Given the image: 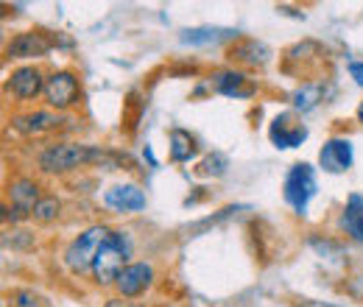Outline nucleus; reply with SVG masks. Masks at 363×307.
<instances>
[{"mask_svg":"<svg viewBox=\"0 0 363 307\" xmlns=\"http://www.w3.org/2000/svg\"><path fill=\"white\" fill-rule=\"evenodd\" d=\"M101 160H106V154L101 148L82 145V143H59V145H48L40 154V168L45 174H65V171L101 162Z\"/></svg>","mask_w":363,"mask_h":307,"instance_id":"nucleus-1","label":"nucleus"},{"mask_svg":"<svg viewBox=\"0 0 363 307\" xmlns=\"http://www.w3.org/2000/svg\"><path fill=\"white\" fill-rule=\"evenodd\" d=\"M109 238H112V232H109L106 226H92L87 232H82V235L67 246V252H65L67 268H70L73 274H84L87 268H92L98 252H101V246H104Z\"/></svg>","mask_w":363,"mask_h":307,"instance_id":"nucleus-2","label":"nucleus"},{"mask_svg":"<svg viewBox=\"0 0 363 307\" xmlns=\"http://www.w3.org/2000/svg\"><path fill=\"white\" fill-rule=\"evenodd\" d=\"M129 260V243L123 238V232H112V238L101 246L95 263H92V274L101 285H109V282H118L121 271L126 268Z\"/></svg>","mask_w":363,"mask_h":307,"instance_id":"nucleus-3","label":"nucleus"},{"mask_svg":"<svg viewBox=\"0 0 363 307\" xmlns=\"http://www.w3.org/2000/svg\"><path fill=\"white\" fill-rule=\"evenodd\" d=\"M285 201L296 210V213H305L308 210V201L316 196V171L308 165V162H299L294 165L288 176H285Z\"/></svg>","mask_w":363,"mask_h":307,"instance_id":"nucleus-4","label":"nucleus"},{"mask_svg":"<svg viewBox=\"0 0 363 307\" xmlns=\"http://www.w3.org/2000/svg\"><path fill=\"white\" fill-rule=\"evenodd\" d=\"M9 199H11V210H6V218L23 221L40 204V187L31 179H17L9 184Z\"/></svg>","mask_w":363,"mask_h":307,"instance_id":"nucleus-5","label":"nucleus"},{"mask_svg":"<svg viewBox=\"0 0 363 307\" xmlns=\"http://www.w3.org/2000/svg\"><path fill=\"white\" fill-rule=\"evenodd\" d=\"M45 98L53 109H67L79 101V79L70 70H59L45 82Z\"/></svg>","mask_w":363,"mask_h":307,"instance_id":"nucleus-6","label":"nucleus"},{"mask_svg":"<svg viewBox=\"0 0 363 307\" xmlns=\"http://www.w3.org/2000/svg\"><path fill=\"white\" fill-rule=\"evenodd\" d=\"M269 137H272V143L277 148H296V145L305 143L308 129H305V123H299V118L294 112H285V115L274 118Z\"/></svg>","mask_w":363,"mask_h":307,"instance_id":"nucleus-7","label":"nucleus"},{"mask_svg":"<svg viewBox=\"0 0 363 307\" xmlns=\"http://www.w3.org/2000/svg\"><path fill=\"white\" fill-rule=\"evenodd\" d=\"M318 162L324 171L330 174H344L350 165H352V143L344 140V137H333L321 145L318 151Z\"/></svg>","mask_w":363,"mask_h":307,"instance_id":"nucleus-8","label":"nucleus"},{"mask_svg":"<svg viewBox=\"0 0 363 307\" xmlns=\"http://www.w3.org/2000/svg\"><path fill=\"white\" fill-rule=\"evenodd\" d=\"M151 279H154V268L148 263H132L126 265L123 271H121V277H118V291H121V296H126V299H132V296H140L148 285H151Z\"/></svg>","mask_w":363,"mask_h":307,"instance_id":"nucleus-9","label":"nucleus"},{"mask_svg":"<svg viewBox=\"0 0 363 307\" xmlns=\"http://www.w3.org/2000/svg\"><path fill=\"white\" fill-rule=\"evenodd\" d=\"M9 89H11L14 98L31 101V98H37V95L45 89L43 73H40L37 67H17V70L9 76Z\"/></svg>","mask_w":363,"mask_h":307,"instance_id":"nucleus-10","label":"nucleus"},{"mask_svg":"<svg viewBox=\"0 0 363 307\" xmlns=\"http://www.w3.org/2000/svg\"><path fill=\"white\" fill-rule=\"evenodd\" d=\"M48 50H50V40H48L45 34H40V31L17 34L9 43V48H6V53L11 59H34V56H45Z\"/></svg>","mask_w":363,"mask_h":307,"instance_id":"nucleus-11","label":"nucleus"},{"mask_svg":"<svg viewBox=\"0 0 363 307\" xmlns=\"http://www.w3.org/2000/svg\"><path fill=\"white\" fill-rule=\"evenodd\" d=\"M104 201L118 213H137L145 207V193L135 184H118V187L106 190Z\"/></svg>","mask_w":363,"mask_h":307,"instance_id":"nucleus-12","label":"nucleus"},{"mask_svg":"<svg viewBox=\"0 0 363 307\" xmlns=\"http://www.w3.org/2000/svg\"><path fill=\"white\" fill-rule=\"evenodd\" d=\"M213 87L229 98H249L255 92V87L249 84V79L240 70H218L213 76Z\"/></svg>","mask_w":363,"mask_h":307,"instance_id":"nucleus-13","label":"nucleus"},{"mask_svg":"<svg viewBox=\"0 0 363 307\" xmlns=\"http://www.w3.org/2000/svg\"><path fill=\"white\" fill-rule=\"evenodd\" d=\"M11 126L20 134H43V132H48V129H56V126H59V118L50 115V112L14 115V118H11Z\"/></svg>","mask_w":363,"mask_h":307,"instance_id":"nucleus-14","label":"nucleus"},{"mask_svg":"<svg viewBox=\"0 0 363 307\" xmlns=\"http://www.w3.org/2000/svg\"><path fill=\"white\" fill-rule=\"evenodd\" d=\"M229 56L235 62H243V65H266L269 56H272V50L263 43H257V40H240V43L229 50Z\"/></svg>","mask_w":363,"mask_h":307,"instance_id":"nucleus-15","label":"nucleus"},{"mask_svg":"<svg viewBox=\"0 0 363 307\" xmlns=\"http://www.w3.org/2000/svg\"><path fill=\"white\" fill-rule=\"evenodd\" d=\"M238 31H229V28H193V31H182V43L184 45H216L232 40Z\"/></svg>","mask_w":363,"mask_h":307,"instance_id":"nucleus-16","label":"nucleus"},{"mask_svg":"<svg viewBox=\"0 0 363 307\" xmlns=\"http://www.w3.org/2000/svg\"><path fill=\"white\" fill-rule=\"evenodd\" d=\"M341 226H344L355 240H363V199L361 196H350L347 210H344V218H341Z\"/></svg>","mask_w":363,"mask_h":307,"instance_id":"nucleus-17","label":"nucleus"},{"mask_svg":"<svg viewBox=\"0 0 363 307\" xmlns=\"http://www.w3.org/2000/svg\"><path fill=\"white\" fill-rule=\"evenodd\" d=\"M196 154V140L184 129H171V160L174 162H187Z\"/></svg>","mask_w":363,"mask_h":307,"instance_id":"nucleus-18","label":"nucleus"},{"mask_svg":"<svg viewBox=\"0 0 363 307\" xmlns=\"http://www.w3.org/2000/svg\"><path fill=\"white\" fill-rule=\"evenodd\" d=\"M318 101H321V87H318V84H305V87L294 95V106L302 109V112L313 109Z\"/></svg>","mask_w":363,"mask_h":307,"instance_id":"nucleus-19","label":"nucleus"},{"mask_svg":"<svg viewBox=\"0 0 363 307\" xmlns=\"http://www.w3.org/2000/svg\"><path fill=\"white\" fill-rule=\"evenodd\" d=\"M9 307H48V302L34 291H14L9 296Z\"/></svg>","mask_w":363,"mask_h":307,"instance_id":"nucleus-20","label":"nucleus"},{"mask_svg":"<svg viewBox=\"0 0 363 307\" xmlns=\"http://www.w3.org/2000/svg\"><path fill=\"white\" fill-rule=\"evenodd\" d=\"M59 216V199L48 196V199H40V204L34 207V218L37 221H53Z\"/></svg>","mask_w":363,"mask_h":307,"instance_id":"nucleus-21","label":"nucleus"},{"mask_svg":"<svg viewBox=\"0 0 363 307\" xmlns=\"http://www.w3.org/2000/svg\"><path fill=\"white\" fill-rule=\"evenodd\" d=\"M227 171V157L224 154H210L204 162H201V168H199V174L204 176H221Z\"/></svg>","mask_w":363,"mask_h":307,"instance_id":"nucleus-22","label":"nucleus"},{"mask_svg":"<svg viewBox=\"0 0 363 307\" xmlns=\"http://www.w3.org/2000/svg\"><path fill=\"white\" fill-rule=\"evenodd\" d=\"M350 73H352V79L358 82V87H363V62H352V65H350Z\"/></svg>","mask_w":363,"mask_h":307,"instance_id":"nucleus-23","label":"nucleus"},{"mask_svg":"<svg viewBox=\"0 0 363 307\" xmlns=\"http://www.w3.org/2000/svg\"><path fill=\"white\" fill-rule=\"evenodd\" d=\"M106 307H143V305H135V302H123V299H109Z\"/></svg>","mask_w":363,"mask_h":307,"instance_id":"nucleus-24","label":"nucleus"},{"mask_svg":"<svg viewBox=\"0 0 363 307\" xmlns=\"http://www.w3.org/2000/svg\"><path fill=\"white\" fill-rule=\"evenodd\" d=\"M299 307H338V305H327V302H311V299H308V302H302Z\"/></svg>","mask_w":363,"mask_h":307,"instance_id":"nucleus-25","label":"nucleus"},{"mask_svg":"<svg viewBox=\"0 0 363 307\" xmlns=\"http://www.w3.org/2000/svg\"><path fill=\"white\" fill-rule=\"evenodd\" d=\"M358 118H361V123H363V104H361V109H358Z\"/></svg>","mask_w":363,"mask_h":307,"instance_id":"nucleus-26","label":"nucleus"}]
</instances>
